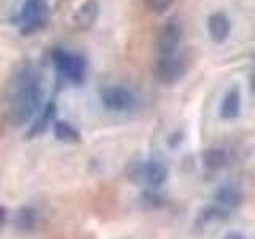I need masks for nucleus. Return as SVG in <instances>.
I'll use <instances>...</instances> for the list:
<instances>
[{"instance_id":"nucleus-17","label":"nucleus","mask_w":255,"mask_h":239,"mask_svg":"<svg viewBox=\"0 0 255 239\" xmlns=\"http://www.w3.org/2000/svg\"><path fill=\"white\" fill-rule=\"evenodd\" d=\"M3 217H5V214H3V209H2V207H0V223L3 222Z\"/></svg>"},{"instance_id":"nucleus-14","label":"nucleus","mask_w":255,"mask_h":239,"mask_svg":"<svg viewBox=\"0 0 255 239\" xmlns=\"http://www.w3.org/2000/svg\"><path fill=\"white\" fill-rule=\"evenodd\" d=\"M143 3H145V6L148 8V10L161 14L166 10H169L171 5L174 3V0H143Z\"/></svg>"},{"instance_id":"nucleus-7","label":"nucleus","mask_w":255,"mask_h":239,"mask_svg":"<svg viewBox=\"0 0 255 239\" xmlns=\"http://www.w3.org/2000/svg\"><path fill=\"white\" fill-rule=\"evenodd\" d=\"M99 14H101V5L98 0H85L78 6V10L74 13V16H72V22H74V27L77 30L88 32L94 27Z\"/></svg>"},{"instance_id":"nucleus-13","label":"nucleus","mask_w":255,"mask_h":239,"mask_svg":"<svg viewBox=\"0 0 255 239\" xmlns=\"http://www.w3.org/2000/svg\"><path fill=\"white\" fill-rule=\"evenodd\" d=\"M53 132L56 135V139L62 140V142H78L80 140V132L69 121H54Z\"/></svg>"},{"instance_id":"nucleus-8","label":"nucleus","mask_w":255,"mask_h":239,"mask_svg":"<svg viewBox=\"0 0 255 239\" xmlns=\"http://www.w3.org/2000/svg\"><path fill=\"white\" fill-rule=\"evenodd\" d=\"M207 32H209V37L214 43H225L231 32L230 18L223 11H215L209 14V18H207Z\"/></svg>"},{"instance_id":"nucleus-4","label":"nucleus","mask_w":255,"mask_h":239,"mask_svg":"<svg viewBox=\"0 0 255 239\" xmlns=\"http://www.w3.org/2000/svg\"><path fill=\"white\" fill-rule=\"evenodd\" d=\"M102 106L110 112H129L137 104V96L125 86L110 85L99 91Z\"/></svg>"},{"instance_id":"nucleus-12","label":"nucleus","mask_w":255,"mask_h":239,"mask_svg":"<svg viewBox=\"0 0 255 239\" xmlns=\"http://www.w3.org/2000/svg\"><path fill=\"white\" fill-rule=\"evenodd\" d=\"M215 201L223 207H236L241 204L243 196L241 191L233 185H222L217 191H215Z\"/></svg>"},{"instance_id":"nucleus-2","label":"nucleus","mask_w":255,"mask_h":239,"mask_svg":"<svg viewBox=\"0 0 255 239\" xmlns=\"http://www.w3.org/2000/svg\"><path fill=\"white\" fill-rule=\"evenodd\" d=\"M46 0H26L18 16L11 18V22L19 24L22 35H30L46 26Z\"/></svg>"},{"instance_id":"nucleus-16","label":"nucleus","mask_w":255,"mask_h":239,"mask_svg":"<svg viewBox=\"0 0 255 239\" xmlns=\"http://www.w3.org/2000/svg\"><path fill=\"white\" fill-rule=\"evenodd\" d=\"M223 239H247V238L243 233H238V231H230V233L223 236Z\"/></svg>"},{"instance_id":"nucleus-11","label":"nucleus","mask_w":255,"mask_h":239,"mask_svg":"<svg viewBox=\"0 0 255 239\" xmlns=\"http://www.w3.org/2000/svg\"><path fill=\"white\" fill-rule=\"evenodd\" d=\"M230 163V155L225 148L214 147L207 148L203 153V164L209 171H219L222 167H225Z\"/></svg>"},{"instance_id":"nucleus-10","label":"nucleus","mask_w":255,"mask_h":239,"mask_svg":"<svg viewBox=\"0 0 255 239\" xmlns=\"http://www.w3.org/2000/svg\"><path fill=\"white\" fill-rule=\"evenodd\" d=\"M241 112V93L236 88L230 90L223 96L222 106H220V117L223 120H235L239 117Z\"/></svg>"},{"instance_id":"nucleus-15","label":"nucleus","mask_w":255,"mask_h":239,"mask_svg":"<svg viewBox=\"0 0 255 239\" xmlns=\"http://www.w3.org/2000/svg\"><path fill=\"white\" fill-rule=\"evenodd\" d=\"M34 223H35V215H34V211H30V209H24L21 214H19V217H18V225L21 228H30V227H34Z\"/></svg>"},{"instance_id":"nucleus-9","label":"nucleus","mask_w":255,"mask_h":239,"mask_svg":"<svg viewBox=\"0 0 255 239\" xmlns=\"http://www.w3.org/2000/svg\"><path fill=\"white\" fill-rule=\"evenodd\" d=\"M142 174H143V180L151 188L161 187L167 180V167L161 161H148L143 166Z\"/></svg>"},{"instance_id":"nucleus-6","label":"nucleus","mask_w":255,"mask_h":239,"mask_svg":"<svg viewBox=\"0 0 255 239\" xmlns=\"http://www.w3.org/2000/svg\"><path fill=\"white\" fill-rule=\"evenodd\" d=\"M183 38V30L177 19H167V22L163 24V27L158 32L156 48L159 51V56H172L177 53L179 46Z\"/></svg>"},{"instance_id":"nucleus-1","label":"nucleus","mask_w":255,"mask_h":239,"mask_svg":"<svg viewBox=\"0 0 255 239\" xmlns=\"http://www.w3.org/2000/svg\"><path fill=\"white\" fill-rule=\"evenodd\" d=\"M45 98L42 74L34 67H24L16 72L8 86V114L16 126L27 124L34 118Z\"/></svg>"},{"instance_id":"nucleus-3","label":"nucleus","mask_w":255,"mask_h":239,"mask_svg":"<svg viewBox=\"0 0 255 239\" xmlns=\"http://www.w3.org/2000/svg\"><path fill=\"white\" fill-rule=\"evenodd\" d=\"M53 58V64L56 70L59 74L69 80L72 83H83V80L86 77V61L83 56L75 54L62 50V48H56L51 54Z\"/></svg>"},{"instance_id":"nucleus-5","label":"nucleus","mask_w":255,"mask_h":239,"mask_svg":"<svg viewBox=\"0 0 255 239\" xmlns=\"http://www.w3.org/2000/svg\"><path fill=\"white\" fill-rule=\"evenodd\" d=\"M187 66L180 58L175 54L172 56H159L153 66V75L159 83L174 85L185 75Z\"/></svg>"}]
</instances>
